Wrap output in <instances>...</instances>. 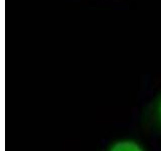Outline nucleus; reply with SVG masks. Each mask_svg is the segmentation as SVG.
Here are the masks:
<instances>
[{"label": "nucleus", "mask_w": 161, "mask_h": 151, "mask_svg": "<svg viewBox=\"0 0 161 151\" xmlns=\"http://www.w3.org/2000/svg\"><path fill=\"white\" fill-rule=\"evenodd\" d=\"M109 151H144V149L136 141L125 139L115 142L110 147Z\"/></svg>", "instance_id": "obj_1"}, {"label": "nucleus", "mask_w": 161, "mask_h": 151, "mask_svg": "<svg viewBox=\"0 0 161 151\" xmlns=\"http://www.w3.org/2000/svg\"><path fill=\"white\" fill-rule=\"evenodd\" d=\"M156 113H157V117L161 123V97L157 103V106H156Z\"/></svg>", "instance_id": "obj_2"}]
</instances>
